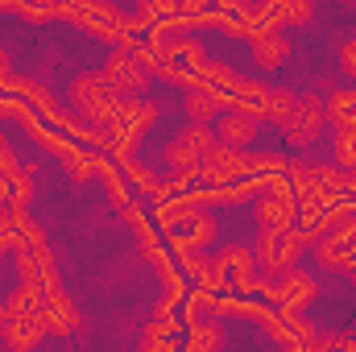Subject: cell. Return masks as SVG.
Wrapping results in <instances>:
<instances>
[{"label": "cell", "mask_w": 356, "mask_h": 352, "mask_svg": "<svg viewBox=\"0 0 356 352\" xmlns=\"http://www.w3.org/2000/svg\"><path fill=\"white\" fill-rule=\"evenodd\" d=\"M257 278H261L257 253H249L241 245L220 249L211 262L203 265V286L207 290H257Z\"/></svg>", "instance_id": "cell-1"}, {"label": "cell", "mask_w": 356, "mask_h": 352, "mask_svg": "<svg viewBox=\"0 0 356 352\" xmlns=\"http://www.w3.org/2000/svg\"><path fill=\"white\" fill-rule=\"evenodd\" d=\"M273 125L282 129V137H286L290 145L307 150V145H315V141L323 137V129H327V104H323L319 95H294V104H290Z\"/></svg>", "instance_id": "cell-2"}, {"label": "cell", "mask_w": 356, "mask_h": 352, "mask_svg": "<svg viewBox=\"0 0 356 352\" xmlns=\"http://www.w3.org/2000/svg\"><path fill=\"white\" fill-rule=\"evenodd\" d=\"M307 241H311V232L307 228H261V245H257V265H261V273H282V269H290V265L302 257V249H307Z\"/></svg>", "instance_id": "cell-3"}, {"label": "cell", "mask_w": 356, "mask_h": 352, "mask_svg": "<svg viewBox=\"0 0 356 352\" xmlns=\"http://www.w3.org/2000/svg\"><path fill=\"white\" fill-rule=\"evenodd\" d=\"M211 145H216V141H211V125L191 120L175 141L166 145V162H170V170H175L178 178H195L199 166H203V154H207Z\"/></svg>", "instance_id": "cell-4"}, {"label": "cell", "mask_w": 356, "mask_h": 352, "mask_svg": "<svg viewBox=\"0 0 356 352\" xmlns=\"http://www.w3.org/2000/svg\"><path fill=\"white\" fill-rule=\"evenodd\" d=\"M257 286L266 290L282 311H298V307H307V303L319 294V282H315L311 273L294 269V265H290V269H282L277 278H257Z\"/></svg>", "instance_id": "cell-5"}, {"label": "cell", "mask_w": 356, "mask_h": 352, "mask_svg": "<svg viewBox=\"0 0 356 352\" xmlns=\"http://www.w3.org/2000/svg\"><path fill=\"white\" fill-rule=\"evenodd\" d=\"M257 220H261V228H286V224L298 220V195H294L290 182H277V178L261 182Z\"/></svg>", "instance_id": "cell-6"}, {"label": "cell", "mask_w": 356, "mask_h": 352, "mask_svg": "<svg viewBox=\"0 0 356 352\" xmlns=\"http://www.w3.org/2000/svg\"><path fill=\"white\" fill-rule=\"evenodd\" d=\"M199 175L207 178L211 186H228V182H236V178L249 175V154H245L241 145H211V150L203 154Z\"/></svg>", "instance_id": "cell-7"}, {"label": "cell", "mask_w": 356, "mask_h": 352, "mask_svg": "<svg viewBox=\"0 0 356 352\" xmlns=\"http://www.w3.org/2000/svg\"><path fill=\"white\" fill-rule=\"evenodd\" d=\"M145 71H149V67L137 58V50H133V46L112 50V54H108V67H104L108 83L120 91V95H137V91L145 88Z\"/></svg>", "instance_id": "cell-8"}, {"label": "cell", "mask_w": 356, "mask_h": 352, "mask_svg": "<svg viewBox=\"0 0 356 352\" xmlns=\"http://www.w3.org/2000/svg\"><path fill=\"white\" fill-rule=\"evenodd\" d=\"M216 133H220V141L224 145H253L257 141V133H261V116L257 112H249V108H224L220 116H216Z\"/></svg>", "instance_id": "cell-9"}, {"label": "cell", "mask_w": 356, "mask_h": 352, "mask_svg": "<svg viewBox=\"0 0 356 352\" xmlns=\"http://www.w3.org/2000/svg\"><path fill=\"white\" fill-rule=\"evenodd\" d=\"M315 17V4L311 0H261V29H277V25H307Z\"/></svg>", "instance_id": "cell-10"}, {"label": "cell", "mask_w": 356, "mask_h": 352, "mask_svg": "<svg viewBox=\"0 0 356 352\" xmlns=\"http://www.w3.org/2000/svg\"><path fill=\"white\" fill-rule=\"evenodd\" d=\"M46 332H50V328H46V315H42V311L8 315V323H4V340H8V349H33Z\"/></svg>", "instance_id": "cell-11"}, {"label": "cell", "mask_w": 356, "mask_h": 352, "mask_svg": "<svg viewBox=\"0 0 356 352\" xmlns=\"http://www.w3.org/2000/svg\"><path fill=\"white\" fill-rule=\"evenodd\" d=\"M42 315H46V328H50L54 336H71V332H75V311H71V303L54 290V282H46V290H42Z\"/></svg>", "instance_id": "cell-12"}, {"label": "cell", "mask_w": 356, "mask_h": 352, "mask_svg": "<svg viewBox=\"0 0 356 352\" xmlns=\"http://www.w3.org/2000/svg\"><path fill=\"white\" fill-rule=\"evenodd\" d=\"M224 108H228V104H224V95H220V91H211L207 83H191V88H186V120L211 125Z\"/></svg>", "instance_id": "cell-13"}, {"label": "cell", "mask_w": 356, "mask_h": 352, "mask_svg": "<svg viewBox=\"0 0 356 352\" xmlns=\"http://www.w3.org/2000/svg\"><path fill=\"white\" fill-rule=\"evenodd\" d=\"M286 58H290V42H286L277 29H261V33H253V63H257L261 71H277Z\"/></svg>", "instance_id": "cell-14"}, {"label": "cell", "mask_w": 356, "mask_h": 352, "mask_svg": "<svg viewBox=\"0 0 356 352\" xmlns=\"http://www.w3.org/2000/svg\"><path fill=\"white\" fill-rule=\"evenodd\" d=\"M0 83L4 88H13L17 95H25V99H33L42 112H54L58 120H63V112L54 108V99H50V91H42V83H33V79H25V75H0Z\"/></svg>", "instance_id": "cell-15"}, {"label": "cell", "mask_w": 356, "mask_h": 352, "mask_svg": "<svg viewBox=\"0 0 356 352\" xmlns=\"http://www.w3.org/2000/svg\"><path fill=\"white\" fill-rule=\"evenodd\" d=\"M232 95L241 99V108H249V112H257V116H269V99H273V88H266V83H241V79H236Z\"/></svg>", "instance_id": "cell-16"}, {"label": "cell", "mask_w": 356, "mask_h": 352, "mask_svg": "<svg viewBox=\"0 0 356 352\" xmlns=\"http://www.w3.org/2000/svg\"><path fill=\"white\" fill-rule=\"evenodd\" d=\"M311 178H315V191H319L323 199H340V195L348 191V178L340 175L336 166H311Z\"/></svg>", "instance_id": "cell-17"}, {"label": "cell", "mask_w": 356, "mask_h": 352, "mask_svg": "<svg viewBox=\"0 0 356 352\" xmlns=\"http://www.w3.org/2000/svg\"><path fill=\"white\" fill-rule=\"evenodd\" d=\"M124 170H129V178H133L137 186H145L149 195H162V178L154 175L149 166H137V162H133V154H124Z\"/></svg>", "instance_id": "cell-18"}, {"label": "cell", "mask_w": 356, "mask_h": 352, "mask_svg": "<svg viewBox=\"0 0 356 352\" xmlns=\"http://www.w3.org/2000/svg\"><path fill=\"white\" fill-rule=\"evenodd\" d=\"M58 158H63L67 175H71V178H79V182H83V178L91 175V170H95V158H91V154H79V150H63Z\"/></svg>", "instance_id": "cell-19"}, {"label": "cell", "mask_w": 356, "mask_h": 352, "mask_svg": "<svg viewBox=\"0 0 356 352\" xmlns=\"http://www.w3.org/2000/svg\"><path fill=\"white\" fill-rule=\"evenodd\" d=\"M216 344H220V332L207 328V323H195V332H191V349H216Z\"/></svg>", "instance_id": "cell-20"}, {"label": "cell", "mask_w": 356, "mask_h": 352, "mask_svg": "<svg viewBox=\"0 0 356 352\" xmlns=\"http://www.w3.org/2000/svg\"><path fill=\"white\" fill-rule=\"evenodd\" d=\"M286 162L277 154H249V170H282Z\"/></svg>", "instance_id": "cell-21"}, {"label": "cell", "mask_w": 356, "mask_h": 352, "mask_svg": "<svg viewBox=\"0 0 356 352\" xmlns=\"http://www.w3.org/2000/svg\"><path fill=\"white\" fill-rule=\"evenodd\" d=\"M340 67H344V75H353L356 79V38L340 46Z\"/></svg>", "instance_id": "cell-22"}, {"label": "cell", "mask_w": 356, "mask_h": 352, "mask_svg": "<svg viewBox=\"0 0 356 352\" xmlns=\"http://www.w3.org/2000/svg\"><path fill=\"white\" fill-rule=\"evenodd\" d=\"M108 199L116 203V207H129V195H124V182L116 175H108Z\"/></svg>", "instance_id": "cell-23"}, {"label": "cell", "mask_w": 356, "mask_h": 352, "mask_svg": "<svg viewBox=\"0 0 356 352\" xmlns=\"http://www.w3.org/2000/svg\"><path fill=\"white\" fill-rule=\"evenodd\" d=\"M8 245H13V237H8V228H4V224H0V257H4V253H8Z\"/></svg>", "instance_id": "cell-24"}, {"label": "cell", "mask_w": 356, "mask_h": 352, "mask_svg": "<svg viewBox=\"0 0 356 352\" xmlns=\"http://www.w3.org/2000/svg\"><path fill=\"white\" fill-rule=\"evenodd\" d=\"M336 344H340V349H356V336H340Z\"/></svg>", "instance_id": "cell-25"}, {"label": "cell", "mask_w": 356, "mask_h": 352, "mask_svg": "<svg viewBox=\"0 0 356 352\" xmlns=\"http://www.w3.org/2000/svg\"><path fill=\"white\" fill-rule=\"evenodd\" d=\"M348 278H353V286H356V253H353V262H348Z\"/></svg>", "instance_id": "cell-26"}, {"label": "cell", "mask_w": 356, "mask_h": 352, "mask_svg": "<svg viewBox=\"0 0 356 352\" xmlns=\"http://www.w3.org/2000/svg\"><path fill=\"white\" fill-rule=\"evenodd\" d=\"M0 67H4V50H0Z\"/></svg>", "instance_id": "cell-27"}]
</instances>
